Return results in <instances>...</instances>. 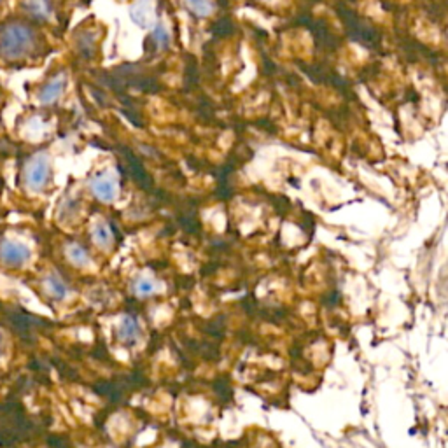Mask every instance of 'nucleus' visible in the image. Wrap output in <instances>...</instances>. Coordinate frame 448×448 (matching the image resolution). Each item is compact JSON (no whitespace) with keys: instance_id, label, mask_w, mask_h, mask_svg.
Returning <instances> with one entry per match:
<instances>
[{"instance_id":"f257e3e1","label":"nucleus","mask_w":448,"mask_h":448,"mask_svg":"<svg viewBox=\"0 0 448 448\" xmlns=\"http://www.w3.org/2000/svg\"><path fill=\"white\" fill-rule=\"evenodd\" d=\"M40 37L32 25L25 21H9L0 28V58L20 62L37 51Z\"/></svg>"},{"instance_id":"f03ea898","label":"nucleus","mask_w":448,"mask_h":448,"mask_svg":"<svg viewBox=\"0 0 448 448\" xmlns=\"http://www.w3.org/2000/svg\"><path fill=\"white\" fill-rule=\"evenodd\" d=\"M25 184L28 189L32 191H42L51 181V161H49L48 155H39L32 156L25 165L23 170Z\"/></svg>"},{"instance_id":"7ed1b4c3","label":"nucleus","mask_w":448,"mask_h":448,"mask_svg":"<svg viewBox=\"0 0 448 448\" xmlns=\"http://www.w3.org/2000/svg\"><path fill=\"white\" fill-rule=\"evenodd\" d=\"M32 252L27 243L14 240V238H5L0 243V263L8 268H21L28 263Z\"/></svg>"},{"instance_id":"20e7f679","label":"nucleus","mask_w":448,"mask_h":448,"mask_svg":"<svg viewBox=\"0 0 448 448\" xmlns=\"http://www.w3.org/2000/svg\"><path fill=\"white\" fill-rule=\"evenodd\" d=\"M93 196L103 203H111L118 198L119 195V181L111 172H100L90 183Z\"/></svg>"},{"instance_id":"39448f33","label":"nucleus","mask_w":448,"mask_h":448,"mask_svg":"<svg viewBox=\"0 0 448 448\" xmlns=\"http://www.w3.org/2000/svg\"><path fill=\"white\" fill-rule=\"evenodd\" d=\"M116 333H118V340L121 341V343H124V345H135L140 338V326L135 317L124 315V317L118 322Z\"/></svg>"},{"instance_id":"423d86ee","label":"nucleus","mask_w":448,"mask_h":448,"mask_svg":"<svg viewBox=\"0 0 448 448\" xmlns=\"http://www.w3.org/2000/svg\"><path fill=\"white\" fill-rule=\"evenodd\" d=\"M65 84H67V81H65V74H58V76L51 77L48 83L40 88V93H39L40 103H44V105H51V103H55L56 100H60V96L64 95Z\"/></svg>"},{"instance_id":"0eeeda50","label":"nucleus","mask_w":448,"mask_h":448,"mask_svg":"<svg viewBox=\"0 0 448 448\" xmlns=\"http://www.w3.org/2000/svg\"><path fill=\"white\" fill-rule=\"evenodd\" d=\"M44 284V289H46V293L49 294V296L53 298V300H65V298L68 296V286L64 282V278L60 277V275L56 274H49L44 277L42 280Z\"/></svg>"},{"instance_id":"6e6552de","label":"nucleus","mask_w":448,"mask_h":448,"mask_svg":"<svg viewBox=\"0 0 448 448\" xmlns=\"http://www.w3.org/2000/svg\"><path fill=\"white\" fill-rule=\"evenodd\" d=\"M131 20L140 25L142 28H147L153 23L155 16H153V5L149 0H140L131 8Z\"/></svg>"},{"instance_id":"1a4fd4ad","label":"nucleus","mask_w":448,"mask_h":448,"mask_svg":"<svg viewBox=\"0 0 448 448\" xmlns=\"http://www.w3.org/2000/svg\"><path fill=\"white\" fill-rule=\"evenodd\" d=\"M92 237H93V242H95V246H98L100 249H103V250L111 249L112 242H114L111 226H109L105 221L96 222L95 226H93Z\"/></svg>"},{"instance_id":"9d476101","label":"nucleus","mask_w":448,"mask_h":448,"mask_svg":"<svg viewBox=\"0 0 448 448\" xmlns=\"http://www.w3.org/2000/svg\"><path fill=\"white\" fill-rule=\"evenodd\" d=\"M25 9L30 16L37 20H48L51 16L49 0H25Z\"/></svg>"},{"instance_id":"9b49d317","label":"nucleus","mask_w":448,"mask_h":448,"mask_svg":"<svg viewBox=\"0 0 448 448\" xmlns=\"http://www.w3.org/2000/svg\"><path fill=\"white\" fill-rule=\"evenodd\" d=\"M131 289H133V293H135L137 296H151V294L158 293L159 284L155 278L149 277V275H140V277L135 278Z\"/></svg>"},{"instance_id":"f8f14e48","label":"nucleus","mask_w":448,"mask_h":448,"mask_svg":"<svg viewBox=\"0 0 448 448\" xmlns=\"http://www.w3.org/2000/svg\"><path fill=\"white\" fill-rule=\"evenodd\" d=\"M67 258L72 265L79 266V268H86V266L92 265L90 252L84 247H81L79 243H72V246L67 247Z\"/></svg>"},{"instance_id":"ddd939ff","label":"nucleus","mask_w":448,"mask_h":448,"mask_svg":"<svg viewBox=\"0 0 448 448\" xmlns=\"http://www.w3.org/2000/svg\"><path fill=\"white\" fill-rule=\"evenodd\" d=\"M183 2L187 11L198 18L209 16V14H212V11H214L212 0H183Z\"/></svg>"},{"instance_id":"4468645a","label":"nucleus","mask_w":448,"mask_h":448,"mask_svg":"<svg viewBox=\"0 0 448 448\" xmlns=\"http://www.w3.org/2000/svg\"><path fill=\"white\" fill-rule=\"evenodd\" d=\"M153 39H155V42L158 44V46H167V44L170 42V36H168L167 28L163 27V25H158V27L153 30Z\"/></svg>"},{"instance_id":"2eb2a0df","label":"nucleus","mask_w":448,"mask_h":448,"mask_svg":"<svg viewBox=\"0 0 448 448\" xmlns=\"http://www.w3.org/2000/svg\"><path fill=\"white\" fill-rule=\"evenodd\" d=\"M0 349H2V337H0Z\"/></svg>"}]
</instances>
